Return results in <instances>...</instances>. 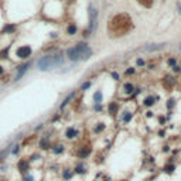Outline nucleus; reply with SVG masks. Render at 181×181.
Listing matches in <instances>:
<instances>
[{
	"label": "nucleus",
	"mask_w": 181,
	"mask_h": 181,
	"mask_svg": "<svg viewBox=\"0 0 181 181\" xmlns=\"http://www.w3.org/2000/svg\"><path fill=\"white\" fill-rule=\"evenodd\" d=\"M62 62H64V60H62L61 55H54V57L52 55H45L38 61V68L41 71H47V70H50L55 65H61Z\"/></svg>",
	"instance_id": "f257e3e1"
},
{
	"label": "nucleus",
	"mask_w": 181,
	"mask_h": 181,
	"mask_svg": "<svg viewBox=\"0 0 181 181\" xmlns=\"http://www.w3.org/2000/svg\"><path fill=\"white\" fill-rule=\"evenodd\" d=\"M76 50H78V52H79V55L84 58V60H86V58H89L91 55H92V51H91V48L85 44V42H79L76 47H75Z\"/></svg>",
	"instance_id": "f03ea898"
},
{
	"label": "nucleus",
	"mask_w": 181,
	"mask_h": 181,
	"mask_svg": "<svg viewBox=\"0 0 181 181\" xmlns=\"http://www.w3.org/2000/svg\"><path fill=\"white\" fill-rule=\"evenodd\" d=\"M31 52H33V50H31L30 45H23V47L17 48L16 55H17L19 58H21V60H26V58H29V57L31 55Z\"/></svg>",
	"instance_id": "7ed1b4c3"
},
{
	"label": "nucleus",
	"mask_w": 181,
	"mask_h": 181,
	"mask_svg": "<svg viewBox=\"0 0 181 181\" xmlns=\"http://www.w3.org/2000/svg\"><path fill=\"white\" fill-rule=\"evenodd\" d=\"M89 16H91V30H95L98 24V11L92 6H89Z\"/></svg>",
	"instance_id": "20e7f679"
},
{
	"label": "nucleus",
	"mask_w": 181,
	"mask_h": 181,
	"mask_svg": "<svg viewBox=\"0 0 181 181\" xmlns=\"http://www.w3.org/2000/svg\"><path fill=\"white\" fill-rule=\"evenodd\" d=\"M17 168L20 170V173L27 174V173H29V170H30V161H29V160H26V158L19 160V163H17Z\"/></svg>",
	"instance_id": "39448f33"
},
{
	"label": "nucleus",
	"mask_w": 181,
	"mask_h": 181,
	"mask_svg": "<svg viewBox=\"0 0 181 181\" xmlns=\"http://www.w3.org/2000/svg\"><path fill=\"white\" fill-rule=\"evenodd\" d=\"M31 67V62H26V64H23V65H20L19 68H17V75H16V81H19L23 75H24V72L29 70Z\"/></svg>",
	"instance_id": "423d86ee"
},
{
	"label": "nucleus",
	"mask_w": 181,
	"mask_h": 181,
	"mask_svg": "<svg viewBox=\"0 0 181 181\" xmlns=\"http://www.w3.org/2000/svg\"><path fill=\"white\" fill-rule=\"evenodd\" d=\"M67 55H68V58H70L71 61H78V60L81 58V55H79V52H78L76 48H68Z\"/></svg>",
	"instance_id": "0eeeda50"
},
{
	"label": "nucleus",
	"mask_w": 181,
	"mask_h": 181,
	"mask_svg": "<svg viewBox=\"0 0 181 181\" xmlns=\"http://www.w3.org/2000/svg\"><path fill=\"white\" fill-rule=\"evenodd\" d=\"M76 136H78V130L76 129H74V127H68L67 129V132H65V137L67 139L71 140V139H75Z\"/></svg>",
	"instance_id": "6e6552de"
},
{
	"label": "nucleus",
	"mask_w": 181,
	"mask_h": 181,
	"mask_svg": "<svg viewBox=\"0 0 181 181\" xmlns=\"http://www.w3.org/2000/svg\"><path fill=\"white\" fill-rule=\"evenodd\" d=\"M164 42L163 44H154V45H150V47H146L145 50H147V51H156V50H161V48H164Z\"/></svg>",
	"instance_id": "1a4fd4ad"
},
{
	"label": "nucleus",
	"mask_w": 181,
	"mask_h": 181,
	"mask_svg": "<svg viewBox=\"0 0 181 181\" xmlns=\"http://www.w3.org/2000/svg\"><path fill=\"white\" fill-rule=\"evenodd\" d=\"M52 153H54V154H62V153H64V146L55 145L52 147Z\"/></svg>",
	"instance_id": "9d476101"
},
{
	"label": "nucleus",
	"mask_w": 181,
	"mask_h": 181,
	"mask_svg": "<svg viewBox=\"0 0 181 181\" xmlns=\"http://www.w3.org/2000/svg\"><path fill=\"white\" fill-rule=\"evenodd\" d=\"M74 96H75V93H71V95H70V96H67V98H65V99H64V102H62V103H61V109H64V108H65V106H67V105H68V103H70V102H71V99H72Z\"/></svg>",
	"instance_id": "9b49d317"
},
{
	"label": "nucleus",
	"mask_w": 181,
	"mask_h": 181,
	"mask_svg": "<svg viewBox=\"0 0 181 181\" xmlns=\"http://www.w3.org/2000/svg\"><path fill=\"white\" fill-rule=\"evenodd\" d=\"M10 153V147H7V149H3L1 151H0V161H3L6 157H7V154Z\"/></svg>",
	"instance_id": "f8f14e48"
},
{
	"label": "nucleus",
	"mask_w": 181,
	"mask_h": 181,
	"mask_svg": "<svg viewBox=\"0 0 181 181\" xmlns=\"http://www.w3.org/2000/svg\"><path fill=\"white\" fill-rule=\"evenodd\" d=\"M123 89H125L126 93H130V92L135 91V86H133L132 84H125V85H123Z\"/></svg>",
	"instance_id": "ddd939ff"
},
{
	"label": "nucleus",
	"mask_w": 181,
	"mask_h": 181,
	"mask_svg": "<svg viewBox=\"0 0 181 181\" xmlns=\"http://www.w3.org/2000/svg\"><path fill=\"white\" fill-rule=\"evenodd\" d=\"M89 153H91V149H84V150H81V151L78 153V156H79L81 158H84V157H86Z\"/></svg>",
	"instance_id": "4468645a"
},
{
	"label": "nucleus",
	"mask_w": 181,
	"mask_h": 181,
	"mask_svg": "<svg viewBox=\"0 0 181 181\" xmlns=\"http://www.w3.org/2000/svg\"><path fill=\"white\" fill-rule=\"evenodd\" d=\"M62 177H64V180H70V178L72 177V171H71V170H64Z\"/></svg>",
	"instance_id": "2eb2a0df"
},
{
	"label": "nucleus",
	"mask_w": 181,
	"mask_h": 181,
	"mask_svg": "<svg viewBox=\"0 0 181 181\" xmlns=\"http://www.w3.org/2000/svg\"><path fill=\"white\" fill-rule=\"evenodd\" d=\"M40 147H41V149H44V150H47V149L50 147V143H48V140H47V139H42V140L40 142Z\"/></svg>",
	"instance_id": "dca6fc26"
},
{
	"label": "nucleus",
	"mask_w": 181,
	"mask_h": 181,
	"mask_svg": "<svg viewBox=\"0 0 181 181\" xmlns=\"http://www.w3.org/2000/svg\"><path fill=\"white\" fill-rule=\"evenodd\" d=\"M145 105H146V106H151V105H154V98L147 96V98L145 99Z\"/></svg>",
	"instance_id": "f3484780"
},
{
	"label": "nucleus",
	"mask_w": 181,
	"mask_h": 181,
	"mask_svg": "<svg viewBox=\"0 0 181 181\" xmlns=\"http://www.w3.org/2000/svg\"><path fill=\"white\" fill-rule=\"evenodd\" d=\"M14 30H16V26H11V24H9V26H6V27L3 29L4 33H13Z\"/></svg>",
	"instance_id": "a211bd4d"
},
{
	"label": "nucleus",
	"mask_w": 181,
	"mask_h": 181,
	"mask_svg": "<svg viewBox=\"0 0 181 181\" xmlns=\"http://www.w3.org/2000/svg\"><path fill=\"white\" fill-rule=\"evenodd\" d=\"M93 101H95L96 103H99V102L102 101V92H99V91H98V92L93 95Z\"/></svg>",
	"instance_id": "6ab92c4d"
},
{
	"label": "nucleus",
	"mask_w": 181,
	"mask_h": 181,
	"mask_svg": "<svg viewBox=\"0 0 181 181\" xmlns=\"http://www.w3.org/2000/svg\"><path fill=\"white\" fill-rule=\"evenodd\" d=\"M130 120H132V113H130V112H126V113L123 115V122H125V123H129Z\"/></svg>",
	"instance_id": "aec40b11"
},
{
	"label": "nucleus",
	"mask_w": 181,
	"mask_h": 181,
	"mask_svg": "<svg viewBox=\"0 0 181 181\" xmlns=\"http://www.w3.org/2000/svg\"><path fill=\"white\" fill-rule=\"evenodd\" d=\"M67 31H68V34H71V36H72V34L76 33V27H75L74 24H71V26H68V30H67Z\"/></svg>",
	"instance_id": "412c9836"
},
{
	"label": "nucleus",
	"mask_w": 181,
	"mask_h": 181,
	"mask_svg": "<svg viewBox=\"0 0 181 181\" xmlns=\"http://www.w3.org/2000/svg\"><path fill=\"white\" fill-rule=\"evenodd\" d=\"M23 181H34V177L31 176V174H24V177H23Z\"/></svg>",
	"instance_id": "4be33fe9"
},
{
	"label": "nucleus",
	"mask_w": 181,
	"mask_h": 181,
	"mask_svg": "<svg viewBox=\"0 0 181 181\" xmlns=\"http://www.w3.org/2000/svg\"><path fill=\"white\" fill-rule=\"evenodd\" d=\"M75 171L79 173V174H84V173H85V168H84V166H76V167H75Z\"/></svg>",
	"instance_id": "5701e85b"
},
{
	"label": "nucleus",
	"mask_w": 181,
	"mask_h": 181,
	"mask_svg": "<svg viewBox=\"0 0 181 181\" xmlns=\"http://www.w3.org/2000/svg\"><path fill=\"white\" fill-rule=\"evenodd\" d=\"M116 109H117V105H116V103H110V105H109V112H110V113L116 112Z\"/></svg>",
	"instance_id": "b1692460"
},
{
	"label": "nucleus",
	"mask_w": 181,
	"mask_h": 181,
	"mask_svg": "<svg viewBox=\"0 0 181 181\" xmlns=\"http://www.w3.org/2000/svg\"><path fill=\"white\" fill-rule=\"evenodd\" d=\"M19 151H20V146H19V145L13 146V150H11V154H14V156H16V154H17Z\"/></svg>",
	"instance_id": "393cba45"
},
{
	"label": "nucleus",
	"mask_w": 181,
	"mask_h": 181,
	"mask_svg": "<svg viewBox=\"0 0 181 181\" xmlns=\"http://www.w3.org/2000/svg\"><path fill=\"white\" fill-rule=\"evenodd\" d=\"M89 86H91V81H88V82H85V84H84V85H82V89H84V91H85V89H88V88H89Z\"/></svg>",
	"instance_id": "a878e982"
},
{
	"label": "nucleus",
	"mask_w": 181,
	"mask_h": 181,
	"mask_svg": "<svg viewBox=\"0 0 181 181\" xmlns=\"http://www.w3.org/2000/svg\"><path fill=\"white\" fill-rule=\"evenodd\" d=\"M166 171H167V173H173V171H174V166H167V167H166Z\"/></svg>",
	"instance_id": "bb28decb"
},
{
	"label": "nucleus",
	"mask_w": 181,
	"mask_h": 181,
	"mask_svg": "<svg viewBox=\"0 0 181 181\" xmlns=\"http://www.w3.org/2000/svg\"><path fill=\"white\" fill-rule=\"evenodd\" d=\"M7 52H9V47H7L6 50H3V51H1V58H6V55H7Z\"/></svg>",
	"instance_id": "cd10ccee"
},
{
	"label": "nucleus",
	"mask_w": 181,
	"mask_h": 181,
	"mask_svg": "<svg viewBox=\"0 0 181 181\" xmlns=\"http://www.w3.org/2000/svg\"><path fill=\"white\" fill-rule=\"evenodd\" d=\"M168 65H171V67H176V60H174V58L168 60Z\"/></svg>",
	"instance_id": "c85d7f7f"
},
{
	"label": "nucleus",
	"mask_w": 181,
	"mask_h": 181,
	"mask_svg": "<svg viewBox=\"0 0 181 181\" xmlns=\"http://www.w3.org/2000/svg\"><path fill=\"white\" fill-rule=\"evenodd\" d=\"M135 71H136L135 68H129V70L126 71V74H127V75H132V74H135Z\"/></svg>",
	"instance_id": "c756f323"
},
{
	"label": "nucleus",
	"mask_w": 181,
	"mask_h": 181,
	"mask_svg": "<svg viewBox=\"0 0 181 181\" xmlns=\"http://www.w3.org/2000/svg\"><path fill=\"white\" fill-rule=\"evenodd\" d=\"M112 78L117 81V79H119V75H117V72H112Z\"/></svg>",
	"instance_id": "7c9ffc66"
},
{
	"label": "nucleus",
	"mask_w": 181,
	"mask_h": 181,
	"mask_svg": "<svg viewBox=\"0 0 181 181\" xmlns=\"http://www.w3.org/2000/svg\"><path fill=\"white\" fill-rule=\"evenodd\" d=\"M103 129H105V126H103V125H99V126L96 127V132H99V130H103Z\"/></svg>",
	"instance_id": "2f4dec72"
},
{
	"label": "nucleus",
	"mask_w": 181,
	"mask_h": 181,
	"mask_svg": "<svg viewBox=\"0 0 181 181\" xmlns=\"http://www.w3.org/2000/svg\"><path fill=\"white\" fill-rule=\"evenodd\" d=\"M173 102H174L173 99H171V101H168V103H167V106H168V108H173V105H174Z\"/></svg>",
	"instance_id": "473e14b6"
},
{
	"label": "nucleus",
	"mask_w": 181,
	"mask_h": 181,
	"mask_svg": "<svg viewBox=\"0 0 181 181\" xmlns=\"http://www.w3.org/2000/svg\"><path fill=\"white\" fill-rule=\"evenodd\" d=\"M137 65H145V61L143 60H137Z\"/></svg>",
	"instance_id": "72a5a7b5"
},
{
	"label": "nucleus",
	"mask_w": 181,
	"mask_h": 181,
	"mask_svg": "<svg viewBox=\"0 0 181 181\" xmlns=\"http://www.w3.org/2000/svg\"><path fill=\"white\" fill-rule=\"evenodd\" d=\"M3 74H4V68H3V67H1V65H0V76H1V75H3Z\"/></svg>",
	"instance_id": "f704fd0d"
},
{
	"label": "nucleus",
	"mask_w": 181,
	"mask_h": 181,
	"mask_svg": "<svg viewBox=\"0 0 181 181\" xmlns=\"http://www.w3.org/2000/svg\"><path fill=\"white\" fill-rule=\"evenodd\" d=\"M174 71H176V72H180V67L176 65V67H174Z\"/></svg>",
	"instance_id": "c9c22d12"
},
{
	"label": "nucleus",
	"mask_w": 181,
	"mask_h": 181,
	"mask_svg": "<svg viewBox=\"0 0 181 181\" xmlns=\"http://www.w3.org/2000/svg\"><path fill=\"white\" fill-rule=\"evenodd\" d=\"M95 109H96V110H101V109H102V108H101V105L98 103V105H96V108H95Z\"/></svg>",
	"instance_id": "e433bc0d"
},
{
	"label": "nucleus",
	"mask_w": 181,
	"mask_h": 181,
	"mask_svg": "<svg viewBox=\"0 0 181 181\" xmlns=\"http://www.w3.org/2000/svg\"><path fill=\"white\" fill-rule=\"evenodd\" d=\"M177 7H178V10H180V13H181V4H180V3L177 4Z\"/></svg>",
	"instance_id": "4c0bfd02"
},
{
	"label": "nucleus",
	"mask_w": 181,
	"mask_h": 181,
	"mask_svg": "<svg viewBox=\"0 0 181 181\" xmlns=\"http://www.w3.org/2000/svg\"><path fill=\"white\" fill-rule=\"evenodd\" d=\"M180 48H181V45H180Z\"/></svg>",
	"instance_id": "58836bf2"
}]
</instances>
